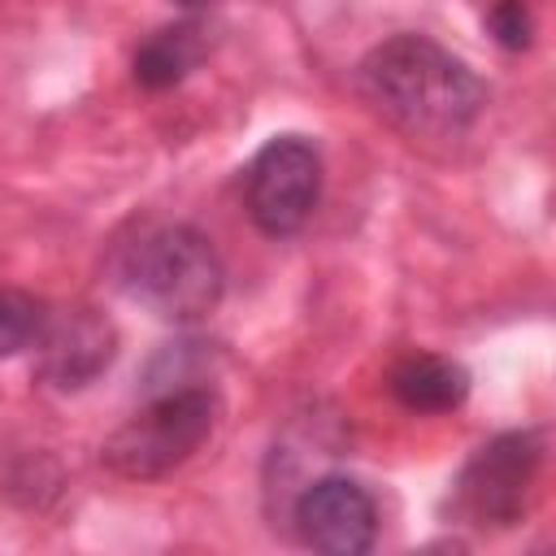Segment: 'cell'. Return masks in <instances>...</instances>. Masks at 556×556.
Listing matches in <instances>:
<instances>
[{
    "label": "cell",
    "instance_id": "cell-4",
    "mask_svg": "<svg viewBox=\"0 0 556 556\" xmlns=\"http://www.w3.org/2000/svg\"><path fill=\"white\" fill-rule=\"evenodd\" d=\"M543 434L539 430H500L469 452L460 473L447 486V508L456 526L469 530H513L539 486Z\"/></svg>",
    "mask_w": 556,
    "mask_h": 556
},
{
    "label": "cell",
    "instance_id": "cell-9",
    "mask_svg": "<svg viewBox=\"0 0 556 556\" xmlns=\"http://www.w3.org/2000/svg\"><path fill=\"white\" fill-rule=\"evenodd\" d=\"M469 369L439 352H404L387 374V391L408 413H452L469 400Z\"/></svg>",
    "mask_w": 556,
    "mask_h": 556
},
{
    "label": "cell",
    "instance_id": "cell-2",
    "mask_svg": "<svg viewBox=\"0 0 556 556\" xmlns=\"http://www.w3.org/2000/svg\"><path fill=\"white\" fill-rule=\"evenodd\" d=\"M117 291L169 326H195L226 295V265L213 239L191 222H148L113 256Z\"/></svg>",
    "mask_w": 556,
    "mask_h": 556
},
{
    "label": "cell",
    "instance_id": "cell-7",
    "mask_svg": "<svg viewBox=\"0 0 556 556\" xmlns=\"http://www.w3.org/2000/svg\"><path fill=\"white\" fill-rule=\"evenodd\" d=\"M291 530L321 556H365L378 543V500L352 473H321L295 491Z\"/></svg>",
    "mask_w": 556,
    "mask_h": 556
},
{
    "label": "cell",
    "instance_id": "cell-11",
    "mask_svg": "<svg viewBox=\"0 0 556 556\" xmlns=\"http://www.w3.org/2000/svg\"><path fill=\"white\" fill-rule=\"evenodd\" d=\"M482 22H486L491 39L504 52H521L534 39V17H530V4L526 0H491V9H486Z\"/></svg>",
    "mask_w": 556,
    "mask_h": 556
},
{
    "label": "cell",
    "instance_id": "cell-10",
    "mask_svg": "<svg viewBox=\"0 0 556 556\" xmlns=\"http://www.w3.org/2000/svg\"><path fill=\"white\" fill-rule=\"evenodd\" d=\"M43 313H48L43 300H35L22 287H4L0 282V361L35 348V334L43 326Z\"/></svg>",
    "mask_w": 556,
    "mask_h": 556
},
{
    "label": "cell",
    "instance_id": "cell-12",
    "mask_svg": "<svg viewBox=\"0 0 556 556\" xmlns=\"http://www.w3.org/2000/svg\"><path fill=\"white\" fill-rule=\"evenodd\" d=\"M174 4H182V9H204V4H213V0H174Z\"/></svg>",
    "mask_w": 556,
    "mask_h": 556
},
{
    "label": "cell",
    "instance_id": "cell-6",
    "mask_svg": "<svg viewBox=\"0 0 556 556\" xmlns=\"http://www.w3.org/2000/svg\"><path fill=\"white\" fill-rule=\"evenodd\" d=\"M117 361V326L91 304H61L43 313L35 334V378L56 395L87 391Z\"/></svg>",
    "mask_w": 556,
    "mask_h": 556
},
{
    "label": "cell",
    "instance_id": "cell-3",
    "mask_svg": "<svg viewBox=\"0 0 556 556\" xmlns=\"http://www.w3.org/2000/svg\"><path fill=\"white\" fill-rule=\"evenodd\" d=\"M222 395L208 382H178L148 391L122 426L100 443V465L122 482H156L182 469L217 430Z\"/></svg>",
    "mask_w": 556,
    "mask_h": 556
},
{
    "label": "cell",
    "instance_id": "cell-1",
    "mask_svg": "<svg viewBox=\"0 0 556 556\" xmlns=\"http://www.w3.org/2000/svg\"><path fill=\"white\" fill-rule=\"evenodd\" d=\"M356 87L413 143L465 139L491 100L469 61L417 30H400L374 43L356 65Z\"/></svg>",
    "mask_w": 556,
    "mask_h": 556
},
{
    "label": "cell",
    "instance_id": "cell-8",
    "mask_svg": "<svg viewBox=\"0 0 556 556\" xmlns=\"http://www.w3.org/2000/svg\"><path fill=\"white\" fill-rule=\"evenodd\" d=\"M213 26L204 17H178L156 26L152 35L139 39L135 56H130V78L143 91H174L182 87L208 56H213Z\"/></svg>",
    "mask_w": 556,
    "mask_h": 556
},
{
    "label": "cell",
    "instance_id": "cell-5",
    "mask_svg": "<svg viewBox=\"0 0 556 556\" xmlns=\"http://www.w3.org/2000/svg\"><path fill=\"white\" fill-rule=\"evenodd\" d=\"M321 204V152L308 135H274L243 169V208L265 239H291Z\"/></svg>",
    "mask_w": 556,
    "mask_h": 556
}]
</instances>
